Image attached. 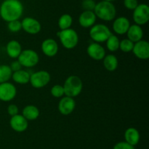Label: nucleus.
I'll list each match as a JSON object with an SVG mask.
<instances>
[{"instance_id":"obj_14","label":"nucleus","mask_w":149,"mask_h":149,"mask_svg":"<svg viewBox=\"0 0 149 149\" xmlns=\"http://www.w3.org/2000/svg\"><path fill=\"white\" fill-rule=\"evenodd\" d=\"M10 127L17 132H23L29 127V121L20 114L11 117L10 120Z\"/></svg>"},{"instance_id":"obj_31","label":"nucleus","mask_w":149,"mask_h":149,"mask_svg":"<svg viewBox=\"0 0 149 149\" xmlns=\"http://www.w3.org/2000/svg\"><path fill=\"white\" fill-rule=\"evenodd\" d=\"M124 6L125 8L130 10H134L138 5V0H124Z\"/></svg>"},{"instance_id":"obj_8","label":"nucleus","mask_w":149,"mask_h":149,"mask_svg":"<svg viewBox=\"0 0 149 149\" xmlns=\"http://www.w3.org/2000/svg\"><path fill=\"white\" fill-rule=\"evenodd\" d=\"M135 24L142 26L146 24L149 20V7L146 4H138L132 13Z\"/></svg>"},{"instance_id":"obj_19","label":"nucleus","mask_w":149,"mask_h":149,"mask_svg":"<svg viewBox=\"0 0 149 149\" xmlns=\"http://www.w3.org/2000/svg\"><path fill=\"white\" fill-rule=\"evenodd\" d=\"M22 46L20 42L17 40H10L6 45L7 54L12 58H18L19 55L22 52Z\"/></svg>"},{"instance_id":"obj_32","label":"nucleus","mask_w":149,"mask_h":149,"mask_svg":"<svg viewBox=\"0 0 149 149\" xmlns=\"http://www.w3.org/2000/svg\"><path fill=\"white\" fill-rule=\"evenodd\" d=\"M113 149H135V146L129 144L125 141L119 142L113 146Z\"/></svg>"},{"instance_id":"obj_20","label":"nucleus","mask_w":149,"mask_h":149,"mask_svg":"<svg viewBox=\"0 0 149 149\" xmlns=\"http://www.w3.org/2000/svg\"><path fill=\"white\" fill-rule=\"evenodd\" d=\"M124 136H125V142L133 146H135L138 144L140 138H141L139 131L134 127H129L128 129H127L126 131H125Z\"/></svg>"},{"instance_id":"obj_22","label":"nucleus","mask_w":149,"mask_h":149,"mask_svg":"<svg viewBox=\"0 0 149 149\" xmlns=\"http://www.w3.org/2000/svg\"><path fill=\"white\" fill-rule=\"evenodd\" d=\"M22 115L27 121H34L39 116V110L33 105H26L22 111Z\"/></svg>"},{"instance_id":"obj_2","label":"nucleus","mask_w":149,"mask_h":149,"mask_svg":"<svg viewBox=\"0 0 149 149\" xmlns=\"http://www.w3.org/2000/svg\"><path fill=\"white\" fill-rule=\"evenodd\" d=\"M93 12L96 17L104 21H111L116 15V7L111 1H100L96 3Z\"/></svg>"},{"instance_id":"obj_17","label":"nucleus","mask_w":149,"mask_h":149,"mask_svg":"<svg viewBox=\"0 0 149 149\" xmlns=\"http://www.w3.org/2000/svg\"><path fill=\"white\" fill-rule=\"evenodd\" d=\"M97 17L93 11L84 10L79 17V23L83 28H91L95 24Z\"/></svg>"},{"instance_id":"obj_4","label":"nucleus","mask_w":149,"mask_h":149,"mask_svg":"<svg viewBox=\"0 0 149 149\" xmlns=\"http://www.w3.org/2000/svg\"><path fill=\"white\" fill-rule=\"evenodd\" d=\"M61 44L68 50L76 48L79 43V35L77 32L73 29L61 30L57 34Z\"/></svg>"},{"instance_id":"obj_15","label":"nucleus","mask_w":149,"mask_h":149,"mask_svg":"<svg viewBox=\"0 0 149 149\" xmlns=\"http://www.w3.org/2000/svg\"><path fill=\"white\" fill-rule=\"evenodd\" d=\"M42 53L47 57H53L58 53L59 47L58 42L52 38L45 39L41 45Z\"/></svg>"},{"instance_id":"obj_35","label":"nucleus","mask_w":149,"mask_h":149,"mask_svg":"<svg viewBox=\"0 0 149 149\" xmlns=\"http://www.w3.org/2000/svg\"><path fill=\"white\" fill-rule=\"evenodd\" d=\"M102 1H114V0H102Z\"/></svg>"},{"instance_id":"obj_28","label":"nucleus","mask_w":149,"mask_h":149,"mask_svg":"<svg viewBox=\"0 0 149 149\" xmlns=\"http://www.w3.org/2000/svg\"><path fill=\"white\" fill-rule=\"evenodd\" d=\"M50 93L52 96L55 98H61L65 96L63 86L60 84L54 85L51 89Z\"/></svg>"},{"instance_id":"obj_23","label":"nucleus","mask_w":149,"mask_h":149,"mask_svg":"<svg viewBox=\"0 0 149 149\" xmlns=\"http://www.w3.org/2000/svg\"><path fill=\"white\" fill-rule=\"evenodd\" d=\"M103 67L109 72H113L117 69L119 65V61L117 57L113 54L106 55L103 59Z\"/></svg>"},{"instance_id":"obj_21","label":"nucleus","mask_w":149,"mask_h":149,"mask_svg":"<svg viewBox=\"0 0 149 149\" xmlns=\"http://www.w3.org/2000/svg\"><path fill=\"white\" fill-rule=\"evenodd\" d=\"M31 74H29V72L24 70H20L18 71L13 72L12 74V77L13 81L17 84H27L29 83L30 80Z\"/></svg>"},{"instance_id":"obj_12","label":"nucleus","mask_w":149,"mask_h":149,"mask_svg":"<svg viewBox=\"0 0 149 149\" xmlns=\"http://www.w3.org/2000/svg\"><path fill=\"white\" fill-rule=\"evenodd\" d=\"M132 52L139 59H148L149 58V43L143 39L135 42Z\"/></svg>"},{"instance_id":"obj_11","label":"nucleus","mask_w":149,"mask_h":149,"mask_svg":"<svg viewBox=\"0 0 149 149\" xmlns=\"http://www.w3.org/2000/svg\"><path fill=\"white\" fill-rule=\"evenodd\" d=\"M58 108L62 115H68L74 112L76 108V102L74 98L63 96L60 99Z\"/></svg>"},{"instance_id":"obj_13","label":"nucleus","mask_w":149,"mask_h":149,"mask_svg":"<svg viewBox=\"0 0 149 149\" xmlns=\"http://www.w3.org/2000/svg\"><path fill=\"white\" fill-rule=\"evenodd\" d=\"M87 53L89 56L95 61H101L106 56V50L97 42H93L88 45L87 48Z\"/></svg>"},{"instance_id":"obj_34","label":"nucleus","mask_w":149,"mask_h":149,"mask_svg":"<svg viewBox=\"0 0 149 149\" xmlns=\"http://www.w3.org/2000/svg\"><path fill=\"white\" fill-rule=\"evenodd\" d=\"M10 67L13 72H16V71H18V70H21L22 67H22L21 64H20V62H19L17 60H15V61H13V62L11 63V64L10 65Z\"/></svg>"},{"instance_id":"obj_25","label":"nucleus","mask_w":149,"mask_h":149,"mask_svg":"<svg viewBox=\"0 0 149 149\" xmlns=\"http://www.w3.org/2000/svg\"><path fill=\"white\" fill-rule=\"evenodd\" d=\"M106 48L111 52H116L119 49V43H120V40H119V37L116 35H114L112 34L107 40L106 41Z\"/></svg>"},{"instance_id":"obj_33","label":"nucleus","mask_w":149,"mask_h":149,"mask_svg":"<svg viewBox=\"0 0 149 149\" xmlns=\"http://www.w3.org/2000/svg\"><path fill=\"white\" fill-rule=\"evenodd\" d=\"M7 113L10 115V116H13V115H15L17 114H18L19 109L18 107L16 105H14V104H11V105H8L7 107Z\"/></svg>"},{"instance_id":"obj_6","label":"nucleus","mask_w":149,"mask_h":149,"mask_svg":"<svg viewBox=\"0 0 149 149\" xmlns=\"http://www.w3.org/2000/svg\"><path fill=\"white\" fill-rule=\"evenodd\" d=\"M17 59L22 67L31 68L37 65L39 57L36 51L32 49H26L22 51Z\"/></svg>"},{"instance_id":"obj_24","label":"nucleus","mask_w":149,"mask_h":149,"mask_svg":"<svg viewBox=\"0 0 149 149\" xmlns=\"http://www.w3.org/2000/svg\"><path fill=\"white\" fill-rule=\"evenodd\" d=\"M73 23L72 16L69 14H63L59 18L58 21V27L61 30H65L71 28Z\"/></svg>"},{"instance_id":"obj_26","label":"nucleus","mask_w":149,"mask_h":149,"mask_svg":"<svg viewBox=\"0 0 149 149\" xmlns=\"http://www.w3.org/2000/svg\"><path fill=\"white\" fill-rule=\"evenodd\" d=\"M13 71L10 69V65L1 64L0 65V83L8 82L11 79Z\"/></svg>"},{"instance_id":"obj_9","label":"nucleus","mask_w":149,"mask_h":149,"mask_svg":"<svg viewBox=\"0 0 149 149\" xmlns=\"http://www.w3.org/2000/svg\"><path fill=\"white\" fill-rule=\"evenodd\" d=\"M17 89L14 84L10 82L0 83V100L2 102H10L15 98Z\"/></svg>"},{"instance_id":"obj_1","label":"nucleus","mask_w":149,"mask_h":149,"mask_svg":"<svg viewBox=\"0 0 149 149\" xmlns=\"http://www.w3.org/2000/svg\"><path fill=\"white\" fill-rule=\"evenodd\" d=\"M23 13V5L20 0H4L0 5V16L7 22L19 20Z\"/></svg>"},{"instance_id":"obj_27","label":"nucleus","mask_w":149,"mask_h":149,"mask_svg":"<svg viewBox=\"0 0 149 149\" xmlns=\"http://www.w3.org/2000/svg\"><path fill=\"white\" fill-rule=\"evenodd\" d=\"M134 46V42L130 40L129 39H124L120 41L119 43V49L124 53H130L132 51Z\"/></svg>"},{"instance_id":"obj_5","label":"nucleus","mask_w":149,"mask_h":149,"mask_svg":"<svg viewBox=\"0 0 149 149\" xmlns=\"http://www.w3.org/2000/svg\"><path fill=\"white\" fill-rule=\"evenodd\" d=\"M111 34L112 33L109 28L103 23H97L90 28V38L97 43L105 42Z\"/></svg>"},{"instance_id":"obj_3","label":"nucleus","mask_w":149,"mask_h":149,"mask_svg":"<svg viewBox=\"0 0 149 149\" xmlns=\"http://www.w3.org/2000/svg\"><path fill=\"white\" fill-rule=\"evenodd\" d=\"M63 86L65 96L74 98L81 93L83 89V83L79 76L70 75L65 79Z\"/></svg>"},{"instance_id":"obj_30","label":"nucleus","mask_w":149,"mask_h":149,"mask_svg":"<svg viewBox=\"0 0 149 149\" xmlns=\"http://www.w3.org/2000/svg\"><path fill=\"white\" fill-rule=\"evenodd\" d=\"M96 2L95 0H82L81 1V7L84 10L93 11Z\"/></svg>"},{"instance_id":"obj_7","label":"nucleus","mask_w":149,"mask_h":149,"mask_svg":"<svg viewBox=\"0 0 149 149\" xmlns=\"http://www.w3.org/2000/svg\"><path fill=\"white\" fill-rule=\"evenodd\" d=\"M51 80L50 74L45 70H39L31 74L29 83L35 89L45 87Z\"/></svg>"},{"instance_id":"obj_18","label":"nucleus","mask_w":149,"mask_h":149,"mask_svg":"<svg viewBox=\"0 0 149 149\" xmlns=\"http://www.w3.org/2000/svg\"><path fill=\"white\" fill-rule=\"evenodd\" d=\"M126 34L127 35V39L134 43L143 39V30L141 26L137 24L130 25Z\"/></svg>"},{"instance_id":"obj_29","label":"nucleus","mask_w":149,"mask_h":149,"mask_svg":"<svg viewBox=\"0 0 149 149\" xmlns=\"http://www.w3.org/2000/svg\"><path fill=\"white\" fill-rule=\"evenodd\" d=\"M7 28H8V30L10 32H13V33L18 32L19 31H20L22 29L21 21H20L19 20H15L8 22V23H7Z\"/></svg>"},{"instance_id":"obj_10","label":"nucleus","mask_w":149,"mask_h":149,"mask_svg":"<svg viewBox=\"0 0 149 149\" xmlns=\"http://www.w3.org/2000/svg\"><path fill=\"white\" fill-rule=\"evenodd\" d=\"M22 29L29 34H37L42 29L40 22L36 18L26 17L21 21Z\"/></svg>"},{"instance_id":"obj_16","label":"nucleus","mask_w":149,"mask_h":149,"mask_svg":"<svg viewBox=\"0 0 149 149\" xmlns=\"http://www.w3.org/2000/svg\"><path fill=\"white\" fill-rule=\"evenodd\" d=\"M130 21L127 18L120 16L114 20L112 24L113 30L116 34L124 35L127 33L128 29L130 26Z\"/></svg>"}]
</instances>
